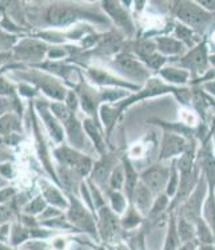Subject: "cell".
<instances>
[{
  "instance_id": "6da1fadb",
  "label": "cell",
  "mask_w": 215,
  "mask_h": 250,
  "mask_svg": "<svg viewBox=\"0 0 215 250\" xmlns=\"http://www.w3.org/2000/svg\"><path fill=\"white\" fill-rule=\"evenodd\" d=\"M86 19L88 21H98L99 23H106L102 14H95L92 10H86L79 4L72 3H51L41 11V24L50 30L70 28L80 23L79 21Z\"/></svg>"
},
{
  "instance_id": "7a4b0ae2",
  "label": "cell",
  "mask_w": 215,
  "mask_h": 250,
  "mask_svg": "<svg viewBox=\"0 0 215 250\" xmlns=\"http://www.w3.org/2000/svg\"><path fill=\"white\" fill-rule=\"evenodd\" d=\"M14 75L20 79L21 82L28 83L35 87L39 92H43L47 98L52 99V102H63L66 99L68 88L64 83L58 78L52 77L51 74L41 71L39 68H16Z\"/></svg>"
},
{
  "instance_id": "3957f363",
  "label": "cell",
  "mask_w": 215,
  "mask_h": 250,
  "mask_svg": "<svg viewBox=\"0 0 215 250\" xmlns=\"http://www.w3.org/2000/svg\"><path fill=\"white\" fill-rule=\"evenodd\" d=\"M170 8L175 21H179L184 26L193 28L200 36H205L206 31L215 21L214 15L203 10L196 1H174L171 3Z\"/></svg>"
},
{
  "instance_id": "277c9868",
  "label": "cell",
  "mask_w": 215,
  "mask_h": 250,
  "mask_svg": "<svg viewBox=\"0 0 215 250\" xmlns=\"http://www.w3.org/2000/svg\"><path fill=\"white\" fill-rule=\"evenodd\" d=\"M108 70L122 78L123 81L138 87L143 86L153 77V72L131 52L120 51L113 56L110 59Z\"/></svg>"
},
{
  "instance_id": "5b68a950",
  "label": "cell",
  "mask_w": 215,
  "mask_h": 250,
  "mask_svg": "<svg viewBox=\"0 0 215 250\" xmlns=\"http://www.w3.org/2000/svg\"><path fill=\"white\" fill-rule=\"evenodd\" d=\"M54 158L57 159L59 166L71 170L80 179L90 177L94 166V161L90 155L68 146L66 143H61L54 150Z\"/></svg>"
},
{
  "instance_id": "8992f818",
  "label": "cell",
  "mask_w": 215,
  "mask_h": 250,
  "mask_svg": "<svg viewBox=\"0 0 215 250\" xmlns=\"http://www.w3.org/2000/svg\"><path fill=\"white\" fill-rule=\"evenodd\" d=\"M209 55H210V51H209V47H207L205 36H203V39L196 46L187 50L184 55L175 59L171 63L180 67V68H184L186 71H189L191 82H193L196 78L202 77L210 68Z\"/></svg>"
},
{
  "instance_id": "52a82bcc",
  "label": "cell",
  "mask_w": 215,
  "mask_h": 250,
  "mask_svg": "<svg viewBox=\"0 0 215 250\" xmlns=\"http://www.w3.org/2000/svg\"><path fill=\"white\" fill-rule=\"evenodd\" d=\"M48 47L50 44H47L35 36H21L11 51L12 61L36 66L46 61Z\"/></svg>"
},
{
  "instance_id": "ba28073f",
  "label": "cell",
  "mask_w": 215,
  "mask_h": 250,
  "mask_svg": "<svg viewBox=\"0 0 215 250\" xmlns=\"http://www.w3.org/2000/svg\"><path fill=\"white\" fill-rule=\"evenodd\" d=\"M100 5H102L103 12L118 27L119 32H122L123 35L128 38L135 35L137 26L131 16V12L128 10L130 4L127 5L122 1H103Z\"/></svg>"
},
{
  "instance_id": "9c48e42d",
  "label": "cell",
  "mask_w": 215,
  "mask_h": 250,
  "mask_svg": "<svg viewBox=\"0 0 215 250\" xmlns=\"http://www.w3.org/2000/svg\"><path fill=\"white\" fill-rule=\"evenodd\" d=\"M70 205L66 210V220L70 222L72 228L87 231L90 234H97V224L94 220V213L88 210L84 205L75 198L74 195H70Z\"/></svg>"
},
{
  "instance_id": "30bf717a",
  "label": "cell",
  "mask_w": 215,
  "mask_h": 250,
  "mask_svg": "<svg viewBox=\"0 0 215 250\" xmlns=\"http://www.w3.org/2000/svg\"><path fill=\"white\" fill-rule=\"evenodd\" d=\"M170 177V166L162 162L151 165L139 174V182L144 185L153 193L154 197L163 194Z\"/></svg>"
},
{
  "instance_id": "8fae6325",
  "label": "cell",
  "mask_w": 215,
  "mask_h": 250,
  "mask_svg": "<svg viewBox=\"0 0 215 250\" xmlns=\"http://www.w3.org/2000/svg\"><path fill=\"white\" fill-rule=\"evenodd\" d=\"M207 191H209V186L206 184L205 178L199 175V179L196 181L194 189L190 191V194L186 197V201L182 205L180 215L191 222L198 220L200 217V210H202V205L205 202Z\"/></svg>"
},
{
  "instance_id": "7c38bea8",
  "label": "cell",
  "mask_w": 215,
  "mask_h": 250,
  "mask_svg": "<svg viewBox=\"0 0 215 250\" xmlns=\"http://www.w3.org/2000/svg\"><path fill=\"white\" fill-rule=\"evenodd\" d=\"M86 74L94 84L102 86L104 88H123V90H128L131 92H137L140 88V87L134 86L131 83L123 81L122 78H119L117 74L110 71L108 68L106 70V68H100V67L91 66L86 68Z\"/></svg>"
},
{
  "instance_id": "4fadbf2b",
  "label": "cell",
  "mask_w": 215,
  "mask_h": 250,
  "mask_svg": "<svg viewBox=\"0 0 215 250\" xmlns=\"http://www.w3.org/2000/svg\"><path fill=\"white\" fill-rule=\"evenodd\" d=\"M194 139V138H193ZM193 139H189L179 134L163 131L160 139V150H159V161H175L189 148Z\"/></svg>"
},
{
  "instance_id": "5bb4252c",
  "label": "cell",
  "mask_w": 215,
  "mask_h": 250,
  "mask_svg": "<svg viewBox=\"0 0 215 250\" xmlns=\"http://www.w3.org/2000/svg\"><path fill=\"white\" fill-rule=\"evenodd\" d=\"M34 106H35V111L38 114V117H39L43 126L46 128L48 137L57 143L58 146L61 145L64 142V138H66L64 137V130H63L61 123L58 121L57 117L50 110V103L44 102L41 99H36Z\"/></svg>"
},
{
  "instance_id": "9a60e30c",
  "label": "cell",
  "mask_w": 215,
  "mask_h": 250,
  "mask_svg": "<svg viewBox=\"0 0 215 250\" xmlns=\"http://www.w3.org/2000/svg\"><path fill=\"white\" fill-rule=\"evenodd\" d=\"M196 161H199L200 175L205 178L210 190H215V157L211 150L210 138L203 141V147L198 150Z\"/></svg>"
},
{
  "instance_id": "2e32d148",
  "label": "cell",
  "mask_w": 215,
  "mask_h": 250,
  "mask_svg": "<svg viewBox=\"0 0 215 250\" xmlns=\"http://www.w3.org/2000/svg\"><path fill=\"white\" fill-rule=\"evenodd\" d=\"M117 165H118L117 158H114L111 154L106 153L99 161L94 162L91 173H90V181L99 189L107 188L110 174Z\"/></svg>"
},
{
  "instance_id": "e0dca14e",
  "label": "cell",
  "mask_w": 215,
  "mask_h": 250,
  "mask_svg": "<svg viewBox=\"0 0 215 250\" xmlns=\"http://www.w3.org/2000/svg\"><path fill=\"white\" fill-rule=\"evenodd\" d=\"M154 42L156 46V51L164 58H167L170 62L178 59L187 51L183 43H180L178 39H175L174 36L169 34H159L154 36Z\"/></svg>"
},
{
  "instance_id": "ac0fdd59",
  "label": "cell",
  "mask_w": 215,
  "mask_h": 250,
  "mask_svg": "<svg viewBox=\"0 0 215 250\" xmlns=\"http://www.w3.org/2000/svg\"><path fill=\"white\" fill-rule=\"evenodd\" d=\"M40 190H41V197L46 201V204L52 208H57V209L64 211L68 209V205L70 201L67 198L66 195L63 194V191L54 182L46 181V179H41L40 181Z\"/></svg>"
},
{
  "instance_id": "d6986e66",
  "label": "cell",
  "mask_w": 215,
  "mask_h": 250,
  "mask_svg": "<svg viewBox=\"0 0 215 250\" xmlns=\"http://www.w3.org/2000/svg\"><path fill=\"white\" fill-rule=\"evenodd\" d=\"M156 75L160 81H163L164 83H167L173 87H187L190 86V82H191L189 71L175 66L173 63H171V66L166 64L163 68H160L156 72Z\"/></svg>"
},
{
  "instance_id": "ffe728a7",
  "label": "cell",
  "mask_w": 215,
  "mask_h": 250,
  "mask_svg": "<svg viewBox=\"0 0 215 250\" xmlns=\"http://www.w3.org/2000/svg\"><path fill=\"white\" fill-rule=\"evenodd\" d=\"M82 125L83 130H84L86 137H87V139L90 141V143L95 147V150L99 153L100 157L104 155L107 151H106V142H104V139H103L100 125L98 122H95L91 118H86L82 122Z\"/></svg>"
},
{
  "instance_id": "44dd1931",
  "label": "cell",
  "mask_w": 215,
  "mask_h": 250,
  "mask_svg": "<svg viewBox=\"0 0 215 250\" xmlns=\"http://www.w3.org/2000/svg\"><path fill=\"white\" fill-rule=\"evenodd\" d=\"M98 218H99V229L104 237H113L119 229V217L114 214L110 208L104 206L102 209L98 210Z\"/></svg>"
},
{
  "instance_id": "7402d4cb",
  "label": "cell",
  "mask_w": 215,
  "mask_h": 250,
  "mask_svg": "<svg viewBox=\"0 0 215 250\" xmlns=\"http://www.w3.org/2000/svg\"><path fill=\"white\" fill-rule=\"evenodd\" d=\"M154 199H155V197L153 195V193L144 185L139 182L137 185V188H135V191H134L131 204L134 205V208L138 210L140 214L144 215L150 213V210L153 208Z\"/></svg>"
},
{
  "instance_id": "603a6c76",
  "label": "cell",
  "mask_w": 215,
  "mask_h": 250,
  "mask_svg": "<svg viewBox=\"0 0 215 250\" xmlns=\"http://www.w3.org/2000/svg\"><path fill=\"white\" fill-rule=\"evenodd\" d=\"M173 36L175 39H178L180 43H183L184 47L190 50L194 46H196L202 39L203 36H200L199 34H196L193 28L184 26L179 21H174V26H173Z\"/></svg>"
},
{
  "instance_id": "cb8c5ba5",
  "label": "cell",
  "mask_w": 215,
  "mask_h": 250,
  "mask_svg": "<svg viewBox=\"0 0 215 250\" xmlns=\"http://www.w3.org/2000/svg\"><path fill=\"white\" fill-rule=\"evenodd\" d=\"M123 170H124V186H123V190L124 193L123 194L126 195V198L128 199V202L131 204V199H133V194L135 191V188L137 185L139 184V174L137 171V168L134 167L133 161L128 159L127 157L123 158Z\"/></svg>"
},
{
  "instance_id": "d4e9b609",
  "label": "cell",
  "mask_w": 215,
  "mask_h": 250,
  "mask_svg": "<svg viewBox=\"0 0 215 250\" xmlns=\"http://www.w3.org/2000/svg\"><path fill=\"white\" fill-rule=\"evenodd\" d=\"M21 130H23L21 117L16 114L0 115V138L5 139L14 135H20Z\"/></svg>"
},
{
  "instance_id": "484cf974",
  "label": "cell",
  "mask_w": 215,
  "mask_h": 250,
  "mask_svg": "<svg viewBox=\"0 0 215 250\" xmlns=\"http://www.w3.org/2000/svg\"><path fill=\"white\" fill-rule=\"evenodd\" d=\"M200 218L207 224L215 237V190L209 189L207 191L205 202L200 210Z\"/></svg>"
},
{
  "instance_id": "4316f807",
  "label": "cell",
  "mask_w": 215,
  "mask_h": 250,
  "mask_svg": "<svg viewBox=\"0 0 215 250\" xmlns=\"http://www.w3.org/2000/svg\"><path fill=\"white\" fill-rule=\"evenodd\" d=\"M176 234L182 244H194L195 240V226L194 222L186 220L180 215L178 220H175Z\"/></svg>"
},
{
  "instance_id": "83f0119b",
  "label": "cell",
  "mask_w": 215,
  "mask_h": 250,
  "mask_svg": "<svg viewBox=\"0 0 215 250\" xmlns=\"http://www.w3.org/2000/svg\"><path fill=\"white\" fill-rule=\"evenodd\" d=\"M194 226L195 238L199 241L200 245H211V244H215V237L213 234V231H211L210 228L207 226V224L200 217L195 221Z\"/></svg>"
},
{
  "instance_id": "f1b7e54d",
  "label": "cell",
  "mask_w": 215,
  "mask_h": 250,
  "mask_svg": "<svg viewBox=\"0 0 215 250\" xmlns=\"http://www.w3.org/2000/svg\"><path fill=\"white\" fill-rule=\"evenodd\" d=\"M108 198H110V209L114 214H117L118 217L123 215L127 210L130 202L126 198V195L123 194L122 191H111L108 193Z\"/></svg>"
},
{
  "instance_id": "f546056e",
  "label": "cell",
  "mask_w": 215,
  "mask_h": 250,
  "mask_svg": "<svg viewBox=\"0 0 215 250\" xmlns=\"http://www.w3.org/2000/svg\"><path fill=\"white\" fill-rule=\"evenodd\" d=\"M179 184H180L179 171H178V168H176L175 161H173L171 165H170V177H169V182H167V186H166V190H164V194L167 195L170 199L175 198L176 194H178V190H179Z\"/></svg>"
},
{
  "instance_id": "4dcf8cb0",
  "label": "cell",
  "mask_w": 215,
  "mask_h": 250,
  "mask_svg": "<svg viewBox=\"0 0 215 250\" xmlns=\"http://www.w3.org/2000/svg\"><path fill=\"white\" fill-rule=\"evenodd\" d=\"M178 122H180L182 125H184L186 127L191 128V130H196L199 127L200 122L199 117L195 114V111L191 107H183L180 106L179 111H178Z\"/></svg>"
},
{
  "instance_id": "1f68e13d",
  "label": "cell",
  "mask_w": 215,
  "mask_h": 250,
  "mask_svg": "<svg viewBox=\"0 0 215 250\" xmlns=\"http://www.w3.org/2000/svg\"><path fill=\"white\" fill-rule=\"evenodd\" d=\"M31 237V231L27 229L24 225L15 224L11 225V234H10V242L14 246L24 245L27 240Z\"/></svg>"
},
{
  "instance_id": "d6a6232c",
  "label": "cell",
  "mask_w": 215,
  "mask_h": 250,
  "mask_svg": "<svg viewBox=\"0 0 215 250\" xmlns=\"http://www.w3.org/2000/svg\"><path fill=\"white\" fill-rule=\"evenodd\" d=\"M48 205L46 204V201L43 199L41 195H36L32 199H30L24 206H23V211L24 215H30V217H39V215L44 211Z\"/></svg>"
},
{
  "instance_id": "836d02e7",
  "label": "cell",
  "mask_w": 215,
  "mask_h": 250,
  "mask_svg": "<svg viewBox=\"0 0 215 250\" xmlns=\"http://www.w3.org/2000/svg\"><path fill=\"white\" fill-rule=\"evenodd\" d=\"M107 185L108 189L111 191H122L123 186H124V170H123L122 164H118L114 167L110 174Z\"/></svg>"
},
{
  "instance_id": "e575fe53",
  "label": "cell",
  "mask_w": 215,
  "mask_h": 250,
  "mask_svg": "<svg viewBox=\"0 0 215 250\" xmlns=\"http://www.w3.org/2000/svg\"><path fill=\"white\" fill-rule=\"evenodd\" d=\"M140 220H142V214L134 208L133 204H130L127 210H126V213L122 215L120 225L124 229H133V228L140 224Z\"/></svg>"
},
{
  "instance_id": "d590c367",
  "label": "cell",
  "mask_w": 215,
  "mask_h": 250,
  "mask_svg": "<svg viewBox=\"0 0 215 250\" xmlns=\"http://www.w3.org/2000/svg\"><path fill=\"white\" fill-rule=\"evenodd\" d=\"M175 217L171 218L169 224V231H167V237L164 241V249L163 250H176L179 248V238L176 234V226H175Z\"/></svg>"
},
{
  "instance_id": "8d00e7d4",
  "label": "cell",
  "mask_w": 215,
  "mask_h": 250,
  "mask_svg": "<svg viewBox=\"0 0 215 250\" xmlns=\"http://www.w3.org/2000/svg\"><path fill=\"white\" fill-rule=\"evenodd\" d=\"M20 36L12 35L0 27V52H11L15 44L19 42Z\"/></svg>"
},
{
  "instance_id": "74e56055",
  "label": "cell",
  "mask_w": 215,
  "mask_h": 250,
  "mask_svg": "<svg viewBox=\"0 0 215 250\" xmlns=\"http://www.w3.org/2000/svg\"><path fill=\"white\" fill-rule=\"evenodd\" d=\"M70 54V47L68 46H50L47 51V61L60 62L67 58Z\"/></svg>"
},
{
  "instance_id": "f35d334b",
  "label": "cell",
  "mask_w": 215,
  "mask_h": 250,
  "mask_svg": "<svg viewBox=\"0 0 215 250\" xmlns=\"http://www.w3.org/2000/svg\"><path fill=\"white\" fill-rule=\"evenodd\" d=\"M87 186H88V189H90V193H91L92 204H94V208H95V210L98 211L99 209H102V208H104V206H107V205H106V201H104V198H103L100 189H99L98 186H95V185L92 184L90 179L87 181Z\"/></svg>"
},
{
  "instance_id": "ab89813d",
  "label": "cell",
  "mask_w": 215,
  "mask_h": 250,
  "mask_svg": "<svg viewBox=\"0 0 215 250\" xmlns=\"http://www.w3.org/2000/svg\"><path fill=\"white\" fill-rule=\"evenodd\" d=\"M169 205H170V198L167 197V195L164 194V193L163 194L156 195L153 202V208H151V210H150V214L158 215L160 214V213H163L164 210L169 208Z\"/></svg>"
},
{
  "instance_id": "60d3db41",
  "label": "cell",
  "mask_w": 215,
  "mask_h": 250,
  "mask_svg": "<svg viewBox=\"0 0 215 250\" xmlns=\"http://www.w3.org/2000/svg\"><path fill=\"white\" fill-rule=\"evenodd\" d=\"M18 95L16 84L11 82L4 75L0 77V97H15Z\"/></svg>"
},
{
  "instance_id": "b9f144b4",
  "label": "cell",
  "mask_w": 215,
  "mask_h": 250,
  "mask_svg": "<svg viewBox=\"0 0 215 250\" xmlns=\"http://www.w3.org/2000/svg\"><path fill=\"white\" fill-rule=\"evenodd\" d=\"M147 146L144 145L143 142H137L134 143L133 146L130 147L128 150V155L127 158L128 159H140L143 158L144 155L147 154Z\"/></svg>"
},
{
  "instance_id": "7bdbcfd3",
  "label": "cell",
  "mask_w": 215,
  "mask_h": 250,
  "mask_svg": "<svg viewBox=\"0 0 215 250\" xmlns=\"http://www.w3.org/2000/svg\"><path fill=\"white\" fill-rule=\"evenodd\" d=\"M63 103H64L66 107L71 112H74V114H77L79 107H80V106H79V98H78L77 92H75V90H71V88H68L66 99L63 101Z\"/></svg>"
},
{
  "instance_id": "ee69618b",
  "label": "cell",
  "mask_w": 215,
  "mask_h": 250,
  "mask_svg": "<svg viewBox=\"0 0 215 250\" xmlns=\"http://www.w3.org/2000/svg\"><path fill=\"white\" fill-rule=\"evenodd\" d=\"M16 174H18L16 168L12 162H4V164L0 165V177L4 179L5 182L15 178Z\"/></svg>"
},
{
  "instance_id": "f6af8a7d",
  "label": "cell",
  "mask_w": 215,
  "mask_h": 250,
  "mask_svg": "<svg viewBox=\"0 0 215 250\" xmlns=\"http://www.w3.org/2000/svg\"><path fill=\"white\" fill-rule=\"evenodd\" d=\"M16 193L15 188H11V186H4L0 189V205H8L12 199L15 198Z\"/></svg>"
},
{
  "instance_id": "bcb514c9",
  "label": "cell",
  "mask_w": 215,
  "mask_h": 250,
  "mask_svg": "<svg viewBox=\"0 0 215 250\" xmlns=\"http://www.w3.org/2000/svg\"><path fill=\"white\" fill-rule=\"evenodd\" d=\"M14 217V208L11 205H0V225L10 224Z\"/></svg>"
},
{
  "instance_id": "7dc6e473",
  "label": "cell",
  "mask_w": 215,
  "mask_h": 250,
  "mask_svg": "<svg viewBox=\"0 0 215 250\" xmlns=\"http://www.w3.org/2000/svg\"><path fill=\"white\" fill-rule=\"evenodd\" d=\"M61 213H63V211L57 209V208L47 206L46 209H44V211L39 215V218L43 220V222H44V221H50V220H54V218H58V217H60V215H63Z\"/></svg>"
},
{
  "instance_id": "c3c4849f",
  "label": "cell",
  "mask_w": 215,
  "mask_h": 250,
  "mask_svg": "<svg viewBox=\"0 0 215 250\" xmlns=\"http://www.w3.org/2000/svg\"><path fill=\"white\" fill-rule=\"evenodd\" d=\"M50 250H67L68 248V242L64 235H57L51 240L50 244Z\"/></svg>"
},
{
  "instance_id": "681fc988",
  "label": "cell",
  "mask_w": 215,
  "mask_h": 250,
  "mask_svg": "<svg viewBox=\"0 0 215 250\" xmlns=\"http://www.w3.org/2000/svg\"><path fill=\"white\" fill-rule=\"evenodd\" d=\"M12 159H14V154L11 153L3 141L0 139V165L4 162H12Z\"/></svg>"
},
{
  "instance_id": "f907efd6",
  "label": "cell",
  "mask_w": 215,
  "mask_h": 250,
  "mask_svg": "<svg viewBox=\"0 0 215 250\" xmlns=\"http://www.w3.org/2000/svg\"><path fill=\"white\" fill-rule=\"evenodd\" d=\"M24 250H50V246L41 241H32L24 244Z\"/></svg>"
},
{
  "instance_id": "816d5d0a",
  "label": "cell",
  "mask_w": 215,
  "mask_h": 250,
  "mask_svg": "<svg viewBox=\"0 0 215 250\" xmlns=\"http://www.w3.org/2000/svg\"><path fill=\"white\" fill-rule=\"evenodd\" d=\"M11 224L0 225V244H7L10 241Z\"/></svg>"
},
{
  "instance_id": "f5cc1de1",
  "label": "cell",
  "mask_w": 215,
  "mask_h": 250,
  "mask_svg": "<svg viewBox=\"0 0 215 250\" xmlns=\"http://www.w3.org/2000/svg\"><path fill=\"white\" fill-rule=\"evenodd\" d=\"M198 87H200V88H202L207 95H210V97L215 101V81H213V82L203 83V84H200V86Z\"/></svg>"
},
{
  "instance_id": "db71d44e",
  "label": "cell",
  "mask_w": 215,
  "mask_h": 250,
  "mask_svg": "<svg viewBox=\"0 0 215 250\" xmlns=\"http://www.w3.org/2000/svg\"><path fill=\"white\" fill-rule=\"evenodd\" d=\"M209 131H210V135L215 133V110L213 111V115L210 118V130Z\"/></svg>"
},
{
  "instance_id": "11a10c76",
  "label": "cell",
  "mask_w": 215,
  "mask_h": 250,
  "mask_svg": "<svg viewBox=\"0 0 215 250\" xmlns=\"http://www.w3.org/2000/svg\"><path fill=\"white\" fill-rule=\"evenodd\" d=\"M20 64H18V63H12V64H10V66H7L5 68H3V70H0V77H1V74L5 71V70H16V68H20Z\"/></svg>"
},
{
  "instance_id": "9f6ffc18",
  "label": "cell",
  "mask_w": 215,
  "mask_h": 250,
  "mask_svg": "<svg viewBox=\"0 0 215 250\" xmlns=\"http://www.w3.org/2000/svg\"><path fill=\"white\" fill-rule=\"evenodd\" d=\"M193 249H194L193 244H183V245L179 246L176 250H193Z\"/></svg>"
},
{
  "instance_id": "6f0895ef",
  "label": "cell",
  "mask_w": 215,
  "mask_h": 250,
  "mask_svg": "<svg viewBox=\"0 0 215 250\" xmlns=\"http://www.w3.org/2000/svg\"><path fill=\"white\" fill-rule=\"evenodd\" d=\"M199 250H215V244H211V245H200Z\"/></svg>"
},
{
  "instance_id": "680465c9",
  "label": "cell",
  "mask_w": 215,
  "mask_h": 250,
  "mask_svg": "<svg viewBox=\"0 0 215 250\" xmlns=\"http://www.w3.org/2000/svg\"><path fill=\"white\" fill-rule=\"evenodd\" d=\"M210 141H211V150H213V154H214V157H215V133L211 134Z\"/></svg>"
},
{
  "instance_id": "91938a15",
  "label": "cell",
  "mask_w": 215,
  "mask_h": 250,
  "mask_svg": "<svg viewBox=\"0 0 215 250\" xmlns=\"http://www.w3.org/2000/svg\"><path fill=\"white\" fill-rule=\"evenodd\" d=\"M209 63H210V67H215V54L209 55Z\"/></svg>"
},
{
  "instance_id": "94428289",
  "label": "cell",
  "mask_w": 215,
  "mask_h": 250,
  "mask_svg": "<svg viewBox=\"0 0 215 250\" xmlns=\"http://www.w3.org/2000/svg\"><path fill=\"white\" fill-rule=\"evenodd\" d=\"M0 250H14V249H11L10 246L4 245V244H0Z\"/></svg>"
},
{
  "instance_id": "6125c7cd",
  "label": "cell",
  "mask_w": 215,
  "mask_h": 250,
  "mask_svg": "<svg viewBox=\"0 0 215 250\" xmlns=\"http://www.w3.org/2000/svg\"><path fill=\"white\" fill-rule=\"evenodd\" d=\"M4 186H7V182H5L4 179L0 177V189H1V188H4Z\"/></svg>"
},
{
  "instance_id": "be15d7a7",
  "label": "cell",
  "mask_w": 215,
  "mask_h": 250,
  "mask_svg": "<svg viewBox=\"0 0 215 250\" xmlns=\"http://www.w3.org/2000/svg\"><path fill=\"white\" fill-rule=\"evenodd\" d=\"M117 250H128V249L124 245H119L118 248H117Z\"/></svg>"
}]
</instances>
